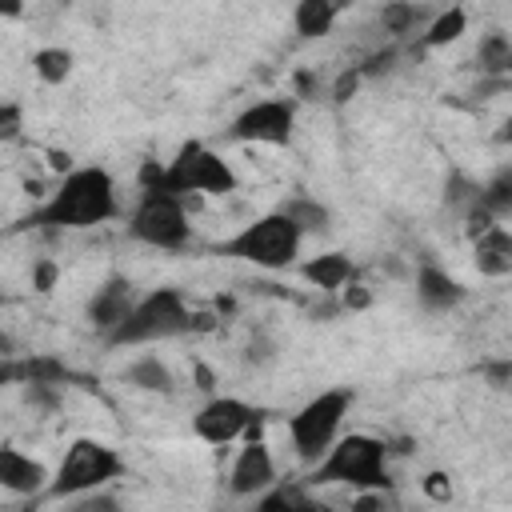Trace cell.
<instances>
[{"label": "cell", "mask_w": 512, "mask_h": 512, "mask_svg": "<svg viewBox=\"0 0 512 512\" xmlns=\"http://www.w3.org/2000/svg\"><path fill=\"white\" fill-rule=\"evenodd\" d=\"M344 0H296L292 8V28L300 40H320L332 32L336 16H340Z\"/></svg>", "instance_id": "ac0fdd59"}, {"label": "cell", "mask_w": 512, "mask_h": 512, "mask_svg": "<svg viewBox=\"0 0 512 512\" xmlns=\"http://www.w3.org/2000/svg\"><path fill=\"white\" fill-rule=\"evenodd\" d=\"M464 32H468V8H464V4H448V8H440V12L424 24V32L416 36V48H420V52H432V48L456 44Z\"/></svg>", "instance_id": "e0dca14e"}, {"label": "cell", "mask_w": 512, "mask_h": 512, "mask_svg": "<svg viewBox=\"0 0 512 512\" xmlns=\"http://www.w3.org/2000/svg\"><path fill=\"white\" fill-rule=\"evenodd\" d=\"M424 492H428L432 500H448V496H452V484H448L444 472H428V476H424Z\"/></svg>", "instance_id": "f546056e"}, {"label": "cell", "mask_w": 512, "mask_h": 512, "mask_svg": "<svg viewBox=\"0 0 512 512\" xmlns=\"http://www.w3.org/2000/svg\"><path fill=\"white\" fill-rule=\"evenodd\" d=\"M128 472V464L120 460V452L96 436H76L68 448H64V460L56 464L52 472V484H48V500H76L84 492H100L104 484L120 480Z\"/></svg>", "instance_id": "8992f818"}, {"label": "cell", "mask_w": 512, "mask_h": 512, "mask_svg": "<svg viewBox=\"0 0 512 512\" xmlns=\"http://www.w3.org/2000/svg\"><path fill=\"white\" fill-rule=\"evenodd\" d=\"M476 68L484 76H496V80L512 76V36L500 32V28L484 32L480 44H476Z\"/></svg>", "instance_id": "ffe728a7"}, {"label": "cell", "mask_w": 512, "mask_h": 512, "mask_svg": "<svg viewBox=\"0 0 512 512\" xmlns=\"http://www.w3.org/2000/svg\"><path fill=\"white\" fill-rule=\"evenodd\" d=\"M464 296H468L464 284L456 276H448L444 268H436V264H420L416 268V300L428 312H452Z\"/></svg>", "instance_id": "9a60e30c"}, {"label": "cell", "mask_w": 512, "mask_h": 512, "mask_svg": "<svg viewBox=\"0 0 512 512\" xmlns=\"http://www.w3.org/2000/svg\"><path fill=\"white\" fill-rule=\"evenodd\" d=\"M20 136V104L8 100L0 104V140H16Z\"/></svg>", "instance_id": "4316f807"}, {"label": "cell", "mask_w": 512, "mask_h": 512, "mask_svg": "<svg viewBox=\"0 0 512 512\" xmlns=\"http://www.w3.org/2000/svg\"><path fill=\"white\" fill-rule=\"evenodd\" d=\"M444 204L448 208H456L460 212V220L480 204V184L476 180H468L464 172H452L448 176V184H444Z\"/></svg>", "instance_id": "d4e9b609"}, {"label": "cell", "mask_w": 512, "mask_h": 512, "mask_svg": "<svg viewBox=\"0 0 512 512\" xmlns=\"http://www.w3.org/2000/svg\"><path fill=\"white\" fill-rule=\"evenodd\" d=\"M120 216V196L116 180L100 164H84L64 172L60 188L24 220V228H56V232H76V228H96Z\"/></svg>", "instance_id": "6da1fadb"}, {"label": "cell", "mask_w": 512, "mask_h": 512, "mask_svg": "<svg viewBox=\"0 0 512 512\" xmlns=\"http://www.w3.org/2000/svg\"><path fill=\"white\" fill-rule=\"evenodd\" d=\"M140 188H164L176 196H228L240 188V176L232 172V164L208 148L204 140H184L176 148V156L168 164L160 160H144L140 168Z\"/></svg>", "instance_id": "7a4b0ae2"}, {"label": "cell", "mask_w": 512, "mask_h": 512, "mask_svg": "<svg viewBox=\"0 0 512 512\" xmlns=\"http://www.w3.org/2000/svg\"><path fill=\"white\" fill-rule=\"evenodd\" d=\"M480 208H484L488 216H496V220L512 216V164L496 168V172L480 184Z\"/></svg>", "instance_id": "7402d4cb"}, {"label": "cell", "mask_w": 512, "mask_h": 512, "mask_svg": "<svg viewBox=\"0 0 512 512\" xmlns=\"http://www.w3.org/2000/svg\"><path fill=\"white\" fill-rule=\"evenodd\" d=\"M292 128H296V104L292 100H256L228 124V140L284 148L292 140Z\"/></svg>", "instance_id": "30bf717a"}, {"label": "cell", "mask_w": 512, "mask_h": 512, "mask_svg": "<svg viewBox=\"0 0 512 512\" xmlns=\"http://www.w3.org/2000/svg\"><path fill=\"white\" fill-rule=\"evenodd\" d=\"M128 236L136 244H148V248H160V252L184 248L188 236H192L184 196L164 192V188H140V200L128 216Z\"/></svg>", "instance_id": "ba28073f"}, {"label": "cell", "mask_w": 512, "mask_h": 512, "mask_svg": "<svg viewBox=\"0 0 512 512\" xmlns=\"http://www.w3.org/2000/svg\"><path fill=\"white\" fill-rule=\"evenodd\" d=\"M276 484V460H272V448L252 436L244 440V448L236 452L232 460V472H228V492L232 496H260L264 488Z\"/></svg>", "instance_id": "8fae6325"}, {"label": "cell", "mask_w": 512, "mask_h": 512, "mask_svg": "<svg viewBox=\"0 0 512 512\" xmlns=\"http://www.w3.org/2000/svg\"><path fill=\"white\" fill-rule=\"evenodd\" d=\"M260 508H316V500L304 492V488H292V484H280L264 496H256Z\"/></svg>", "instance_id": "484cf974"}, {"label": "cell", "mask_w": 512, "mask_h": 512, "mask_svg": "<svg viewBox=\"0 0 512 512\" xmlns=\"http://www.w3.org/2000/svg\"><path fill=\"white\" fill-rule=\"evenodd\" d=\"M0 12H4V16H20L24 4H20V0H0Z\"/></svg>", "instance_id": "d6a6232c"}, {"label": "cell", "mask_w": 512, "mask_h": 512, "mask_svg": "<svg viewBox=\"0 0 512 512\" xmlns=\"http://www.w3.org/2000/svg\"><path fill=\"white\" fill-rule=\"evenodd\" d=\"M52 476L40 460L24 456L20 448H0V488L4 492H16V496H36V492H48Z\"/></svg>", "instance_id": "4fadbf2b"}, {"label": "cell", "mask_w": 512, "mask_h": 512, "mask_svg": "<svg viewBox=\"0 0 512 512\" xmlns=\"http://www.w3.org/2000/svg\"><path fill=\"white\" fill-rule=\"evenodd\" d=\"M300 244H304L300 224L288 212L276 208V212H264L252 224H244L236 236L220 240L216 252L220 256H232V260H244V264H256L264 272H284V268L296 264Z\"/></svg>", "instance_id": "5b68a950"}, {"label": "cell", "mask_w": 512, "mask_h": 512, "mask_svg": "<svg viewBox=\"0 0 512 512\" xmlns=\"http://www.w3.org/2000/svg\"><path fill=\"white\" fill-rule=\"evenodd\" d=\"M360 76H364L360 68H348V72H344V76L336 80V88H332V100H336V104H344V100H348V96L356 92V84H360Z\"/></svg>", "instance_id": "83f0119b"}, {"label": "cell", "mask_w": 512, "mask_h": 512, "mask_svg": "<svg viewBox=\"0 0 512 512\" xmlns=\"http://www.w3.org/2000/svg\"><path fill=\"white\" fill-rule=\"evenodd\" d=\"M196 328H200V316L188 308L180 288H152L104 336V344L108 348H140V344H156V340H176Z\"/></svg>", "instance_id": "3957f363"}, {"label": "cell", "mask_w": 512, "mask_h": 512, "mask_svg": "<svg viewBox=\"0 0 512 512\" xmlns=\"http://www.w3.org/2000/svg\"><path fill=\"white\" fill-rule=\"evenodd\" d=\"M72 64H76V56L68 48H60V44H48V48H36L32 52V72L44 84H64L72 76Z\"/></svg>", "instance_id": "603a6c76"}, {"label": "cell", "mask_w": 512, "mask_h": 512, "mask_svg": "<svg viewBox=\"0 0 512 512\" xmlns=\"http://www.w3.org/2000/svg\"><path fill=\"white\" fill-rule=\"evenodd\" d=\"M260 424H264V412L252 408L248 400L240 396H212L196 408L192 416V432L204 440V444H236V440H252L260 436Z\"/></svg>", "instance_id": "9c48e42d"}, {"label": "cell", "mask_w": 512, "mask_h": 512, "mask_svg": "<svg viewBox=\"0 0 512 512\" xmlns=\"http://www.w3.org/2000/svg\"><path fill=\"white\" fill-rule=\"evenodd\" d=\"M308 484H344L352 492H380L392 484L388 480V444L368 432L340 436L316 460V472L308 476Z\"/></svg>", "instance_id": "277c9868"}, {"label": "cell", "mask_w": 512, "mask_h": 512, "mask_svg": "<svg viewBox=\"0 0 512 512\" xmlns=\"http://www.w3.org/2000/svg\"><path fill=\"white\" fill-rule=\"evenodd\" d=\"M244 360H248V364H264V360H272V344H268V340H252Z\"/></svg>", "instance_id": "4dcf8cb0"}, {"label": "cell", "mask_w": 512, "mask_h": 512, "mask_svg": "<svg viewBox=\"0 0 512 512\" xmlns=\"http://www.w3.org/2000/svg\"><path fill=\"white\" fill-rule=\"evenodd\" d=\"M124 380L136 384V388H144V392H164V396L176 388V380H172L168 364H160V356H140V360H132V364L124 368Z\"/></svg>", "instance_id": "44dd1931"}, {"label": "cell", "mask_w": 512, "mask_h": 512, "mask_svg": "<svg viewBox=\"0 0 512 512\" xmlns=\"http://www.w3.org/2000/svg\"><path fill=\"white\" fill-rule=\"evenodd\" d=\"M280 212H288V216L300 224L304 236H308V232H328V228H332V212H328L320 200H312V196H288V200L280 204Z\"/></svg>", "instance_id": "cb8c5ba5"}, {"label": "cell", "mask_w": 512, "mask_h": 512, "mask_svg": "<svg viewBox=\"0 0 512 512\" xmlns=\"http://www.w3.org/2000/svg\"><path fill=\"white\" fill-rule=\"evenodd\" d=\"M300 276H304L312 288H320V292H344V288L352 284L356 268H352V260H348L344 252H320V256H308V260L300 264Z\"/></svg>", "instance_id": "2e32d148"}, {"label": "cell", "mask_w": 512, "mask_h": 512, "mask_svg": "<svg viewBox=\"0 0 512 512\" xmlns=\"http://www.w3.org/2000/svg\"><path fill=\"white\" fill-rule=\"evenodd\" d=\"M352 400H356L352 388H328L288 416V436L304 464H316L340 440V424H344Z\"/></svg>", "instance_id": "52a82bcc"}, {"label": "cell", "mask_w": 512, "mask_h": 512, "mask_svg": "<svg viewBox=\"0 0 512 512\" xmlns=\"http://www.w3.org/2000/svg\"><path fill=\"white\" fill-rule=\"evenodd\" d=\"M428 20H432L428 8H424V4H412V0H388V4L380 8V28H384L392 40L420 36Z\"/></svg>", "instance_id": "d6986e66"}, {"label": "cell", "mask_w": 512, "mask_h": 512, "mask_svg": "<svg viewBox=\"0 0 512 512\" xmlns=\"http://www.w3.org/2000/svg\"><path fill=\"white\" fill-rule=\"evenodd\" d=\"M472 264L480 276H512V232L504 224L484 228L480 236H472Z\"/></svg>", "instance_id": "5bb4252c"}, {"label": "cell", "mask_w": 512, "mask_h": 512, "mask_svg": "<svg viewBox=\"0 0 512 512\" xmlns=\"http://www.w3.org/2000/svg\"><path fill=\"white\" fill-rule=\"evenodd\" d=\"M136 300H140V296H136V284H132L128 276H108V280L92 292V300H88V324L108 336V332L132 312Z\"/></svg>", "instance_id": "7c38bea8"}, {"label": "cell", "mask_w": 512, "mask_h": 512, "mask_svg": "<svg viewBox=\"0 0 512 512\" xmlns=\"http://www.w3.org/2000/svg\"><path fill=\"white\" fill-rule=\"evenodd\" d=\"M52 284H56V264H52V260H40V264L32 268V288H36V292H52Z\"/></svg>", "instance_id": "f1b7e54d"}, {"label": "cell", "mask_w": 512, "mask_h": 512, "mask_svg": "<svg viewBox=\"0 0 512 512\" xmlns=\"http://www.w3.org/2000/svg\"><path fill=\"white\" fill-rule=\"evenodd\" d=\"M344 304H348V308H364V304H368V292H364L360 284H352V288H344Z\"/></svg>", "instance_id": "1f68e13d"}]
</instances>
